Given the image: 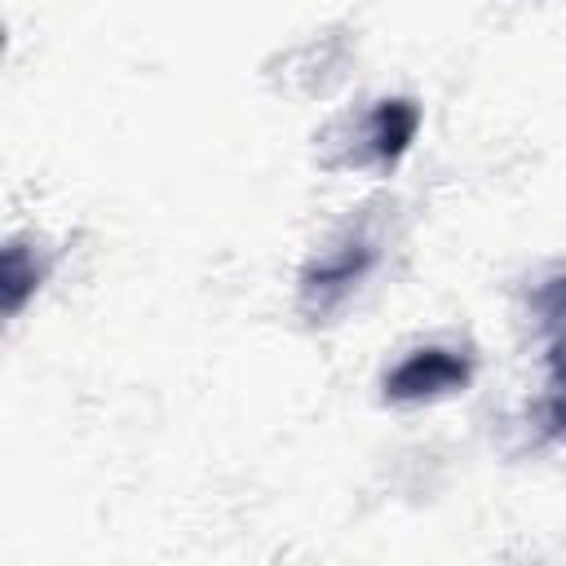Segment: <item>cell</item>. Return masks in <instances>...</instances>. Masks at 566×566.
Returning <instances> with one entry per match:
<instances>
[{"mask_svg":"<svg viewBox=\"0 0 566 566\" xmlns=\"http://www.w3.org/2000/svg\"><path fill=\"white\" fill-rule=\"evenodd\" d=\"M416 133V106L411 102H380V111L371 115V128H367V142L380 159H394Z\"/></svg>","mask_w":566,"mask_h":566,"instance_id":"obj_3","label":"cell"},{"mask_svg":"<svg viewBox=\"0 0 566 566\" xmlns=\"http://www.w3.org/2000/svg\"><path fill=\"white\" fill-rule=\"evenodd\" d=\"M363 270H367V248L354 243V248H345V252L323 256V261L305 274V292H310V296L318 292V310H327L336 296H345V287H349Z\"/></svg>","mask_w":566,"mask_h":566,"instance_id":"obj_2","label":"cell"},{"mask_svg":"<svg viewBox=\"0 0 566 566\" xmlns=\"http://www.w3.org/2000/svg\"><path fill=\"white\" fill-rule=\"evenodd\" d=\"M469 380L464 358H455L451 349H416L394 376H389V398L416 402V398H438L451 394Z\"/></svg>","mask_w":566,"mask_h":566,"instance_id":"obj_1","label":"cell"}]
</instances>
